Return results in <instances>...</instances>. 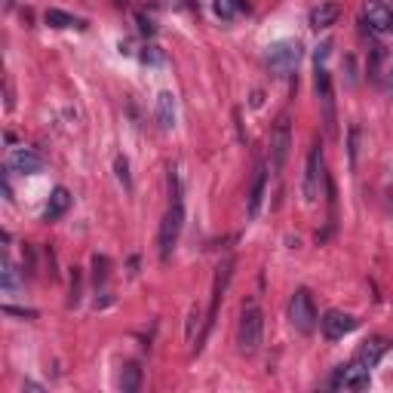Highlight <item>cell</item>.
I'll list each match as a JSON object with an SVG mask.
<instances>
[{
    "mask_svg": "<svg viewBox=\"0 0 393 393\" xmlns=\"http://www.w3.org/2000/svg\"><path fill=\"white\" fill-rule=\"evenodd\" d=\"M157 123H160V129H166V132L175 126V95L173 93L157 95Z\"/></svg>",
    "mask_w": 393,
    "mask_h": 393,
    "instance_id": "16",
    "label": "cell"
},
{
    "mask_svg": "<svg viewBox=\"0 0 393 393\" xmlns=\"http://www.w3.org/2000/svg\"><path fill=\"white\" fill-rule=\"evenodd\" d=\"M264 62H268L277 74L292 71L295 65L301 62V43L298 40H277V43H271L268 53H264Z\"/></svg>",
    "mask_w": 393,
    "mask_h": 393,
    "instance_id": "4",
    "label": "cell"
},
{
    "mask_svg": "<svg viewBox=\"0 0 393 393\" xmlns=\"http://www.w3.org/2000/svg\"><path fill=\"white\" fill-rule=\"evenodd\" d=\"M338 16H341V6L332 3V0H326V3H320V6H314V10H310V28H314V31L332 28L338 22Z\"/></svg>",
    "mask_w": 393,
    "mask_h": 393,
    "instance_id": "14",
    "label": "cell"
},
{
    "mask_svg": "<svg viewBox=\"0 0 393 393\" xmlns=\"http://www.w3.org/2000/svg\"><path fill=\"white\" fill-rule=\"evenodd\" d=\"M289 151H292V129H289V120L283 117L271 132V169L273 173H283Z\"/></svg>",
    "mask_w": 393,
    "mask_h": 393,
    "instance_id": "7",
    "label": "cell"
},
{
    "mask_svg": "<svg viewBox=\"0 0 393 393\" xmlns=\"http://www.w3.org/2000/svg\"><path fill=\"white\" fill-rule=\"evenodd\" d=\"M19 286H22L19 271L13 268V262L3 255V262H0V289H3V292H16Z\"/></svg>",
    "mask_w": 393,
    "mask_h": 393,
    "instance_id": "17",
    "label": "cell"
},
{
    "mask_svg": "<svg viewBox=\"0 0 393 393\" xmlns=\"http://www.w3.org/2000/svg\"><path fill=\"white\" fill-rule=\"evenodd\" d=\"M387 93L393 95V65H390V71H387Z\"/></svg>",
    "mask_w": 393,
    "mask_h": 393,
    "instance_id": "28",
    "label": "cell"
},
{
    "mask_svg": "<svg viewBox=\"0 0 393 393\" xmlns=\"http://www.w3.org/2000/svg\"><path fill=\"white\" fill-rule=\"evenodd\" d=\"M316 307H314V298H310L307 289H295L292 301H289V323L301 332V335H310L316 329Z\"/></svg>",
    "mask_w": 393,
    "mask_h": 393,
    "instance_id": "2",
    "label": "cell"
},
{
    "mask_svg": "<svg viewBox=\"0 0 393 393\" xmlns=\"http://www.w3.org/2000/svg\"><path fill=\"white\" fill-rule=\"evenodd\" d=\"M93 268H95V286L105 283V277H108V258L95 255V258H93Z\"/></svg>",
    "mask_w": 393,
    "mask_h": 393,
    "instance_id": "23",
    "label": "cell"
},
{
    "mask_svg": "<svg viewBox=\"0 0 393 393\" xmlns=\"http://www.w3.org/2000/svg\"><path fill=\"white\" fill-rule=\"evenodd\" d=\"M381 58H384V47H372V58H369V80H381Z\"/></svg>",
    "mask_w": 393,
    "mask_h": 393,
    "instance_id": "21",
    "label": "cell"
},
{
    "mask_svg": "<svg viewBox=\"0 0 393 393\" xmlns=\"http://www.w3.org/2000/svg\"><path fill=\"white\" fill-rule=\"evenodd\" d=\"M138 384H142V369H138V362H126L123 372H120V390L123 393H136Z\"/></svg>",
    "mask_w": 393,
    "mask_h": 393,
    "instance_id": "18",
    "label": "cell"
},
{
    "mask_svg": "<svg viewBox=\"0 0 393 393\" xmlns=\"http://www.w3.org/2000/svg\"><path fill=\"white\" fill-rule=\"evenodd\" d=\"M357 326H360L357 316L344 314V310H329V314H323V320H320V329H323V335L329 341H338V338L351 335Z\"/></svg>",
    "mask_w": 393,
    "mask_h": 393,
    "instance_id": "8",
    "label": "cell"
},
{
    "mask_svg": "<svg viewBox=\"0 0 393 393\" xmlns=\"http://www.w3.org/2000/svg\"><path fill=\"white\" fill-rule=\"evenodd\" d=\"M43 19H47L49 28H83V19L68 16V13H62V10H47Z\"/></svg>",
    "mask_w": 393,
    "mask_h": 393,
    "instance_id": "19",
    "label": "cell"
},
{
    "mask_svg": "<svg viewBox=\"0 0 393 393\" xmlns=\"http://www.w3.org/2000/svg\"><path fill=\"white\" fill-rule=\"evenodd\" d=\"M320 184H323V147L316 142L307 154V166H304V184H301L304 203H316L320 200Z\"/></svg>",
    "mask_w": 393,
    "mask_h": 393,
    "instance_id": "5",
    "label": "cell"
},
{
    "mask_svg": "<svg viewBox=\"0 0 393 393\" xmlns=\"http://www.w3.org/2000/svg\"><path fill=\"white\" fill-rule=\"evenodd\" d=\"M3 314H10V316H28V320L37 316L34 310H22V307H13V304H3Z\"/></svg>",
    "mask_w": 393,
    "mask_h": 393,
    "instance_id": "24",
    "label": "cell"
},
{
    "mask_svg": "<svg viewBox=\"0 0 393 393\" xmlns=\"http://www.w3.org/2000/svg\"><path fill=\"white\" fill-rule=\"evenodd\" d=\"M369 378H372V369L360 366V362L353 360V362H347V366L335 369V375L329 378V387H335V390H366Z\"/></svg>",
    "mask_w": 393,
    "mask_h": 393,
    "instance_id": "6",
    "label": "cell"
},
{
    "mask_svg": "<svg viewBox=\"0 0 393 393\" xmlns=\"http://www.w3.org/2000/svg\"><path fill=\"white\" fill-rule=\"evenodd\" d=\"M362 22H366L369 31H375V34L393 31V10L384 0H369V3L362 6Z\"/></svg>",
    "mask_w": 393,
    "mask_h": 393,
    "instance_id": "9",
    "label": "cell"
},
{
    "mask_svg": "<svg viewBox=\"0 0 393 393\" xmlns=\"http://www.w3.org/2000/svg\"><path fill=\"white\" fill-rule=\"evenodd\" d=\"M387 347H390V344H387L384 338H369L366 344H362L360 351H357V357H353V360H357L360 366H366V369H375L378 362H381L384 353H387Z\"/></svg>",
    "mask_w": 393,
    "mask_h": 393,
    "instance_id": "12",
    "label": "cell"
},
{
    "mask_svg": "<svg viewBox=\"0 0 393 393\" xmlns=\"http://www.w3.org/2000/svg\"><path fill=\"white\" fill-rule=\"evenodd\" d=\"M136 22H138V28H142V34H154V25H151V22H147V19L142 16V13H138V16H136Z\"/></svg>",
    "mask_w": 393,
    "mask_h": 393,
    "instance_id": "26",
    "label": "cell"
},
{
    "mask_svg": "<svg viewBox=\"0 0 393 393\" xmlns=\"http://www.w3.org/2000/svg\"><path fill=\"white\" fill-rule=\"evenodd\" d=\"M243 6H246L243 0H212V13H215V16H218L221 22H231L236 13L243 10Z\"/></svg>",
    "mask_w": 393,
    "mask_h": 393,
    "instance_id": "20",
    "label": "cell"
},
{
    "mask_svg": "<svg viewBox=\"0 0 393 393\" xmlns=\"http://www.w3.org/2000/svg\"><path fill=\"white\" fill-rule=\"evenodd\" d=\"M182 225H184V206L182 200H173V206L163 215V225H160V258L166 262L173 255L175 243H179V234H182Z\"/></svg>",
    "mask_w": 393,
    "mask_h": 393,
    "instance_id": "3",
    "label": "cell"
},
{
    "mask_svg": "<svg viewBox=\"0 0 393 393\" xmlns=\"http://www.w3.org/2000/svg\"><path fill=\"white\" fill-rule=\"evenodd\" d=\"M77 298H80V273H77V268H74V277H71V304H77Z\"/></svg>",
    "mask_w": 393,
    "mask_h": 393,
    "instance_id": "25",
    "label": "cell"
},
{
    "mask_svg": "<svg viewBox=\"0 0 393 393\" xmlns=\"http://www.w3.org/2000/svg\"><path fill=\"white\" fill-rule=\"evenodd\" d=\"M114 173H117V182L123 184L126 191L132 188V179H129V163H126V157H117L114 160Z\"/></svg>",
    "mask_w": 393,
    "mask_h": 393,
    "instance_id": "22",
    "label": "cell"
},
{
    "mask_svg": "<svg viewBox=\"0 0 393 393\" xmlns=\"http://www.w3.org/2000/svg\"><path fill=\"white\" fill-rule=\"evenodd\" d=\"M262 335H264V314L255 301L243 304L240 310V323H236V347L240 353H255L262 347Z\"/></svg>",
    "mask_w": 393,
    "mask_h": 393,
    "instance_id": "1",
    "label": "cell"
},
{
    "mask_svg": "<svg viewBox=\"0 0 393 393\" xmlns=\"http://www.w3.org/2000/svg\"><path fill=\"white\" fill-rule=\"evenodd\" d=\"M68 206H71V194L65 188H56L53 194H49V203H47V212H43V221L62 218V215L68 212Z\"/></svg>",
    "mask_w": 393,
    "mask_h": 393,
    "instance_id": "15",
    "label": "cell"
},
{
    "mask_svg": "<svg viewBox=\"0 0 393 393\" xmlns=\"http://www.w3.org/2000/svg\"><path fill=\"white\" fill-rule=\"evenodd\" d=\"M142 62H160V56L154 53V49H145V53H142Z\"/></svg>",
    "mask_w": 393,
    "mask_h": 393,
    "instance_id": "27",
    "label": "cell"
},
{
    "mask_svg": "<svg viewBox=\"0 0 393 393\" xmlns=\"http://www.w3.org/2000/svg\"><path fill=\"white\" fill-rule=\"evenodd\" d=\"M6 169L19 175H34L43 169V157L37 151H31V147H13L10 160H6Z\"/></svg>",
    "mask_w": 393,
    "mask_h": 393,
    "instance_id": "10",
    "label": "cell"
},
{
    "mask_svg": "<svg viewBox=\"0 0 393 393\" xmlns=\"http://www.w3.org/2000/svg\"><path fill=\"white\" fill-rule=\"evenodd\" d=\"M231 273H234V258H225L218 264V273H215V286H212V304H209V320H206V332L212 329V320L218 314V304H221V295H225L227 283H231Z\"/></svg>",
    "mask_w": 393,
    "mask_h": 393,
    "instance_id": "11",
    "label": "cell"
},
{
    "mask_svg": "<svg viewBox=\"0 0 393 393\" xmlns=\"http://www.w3.org/2000/svg\"><path fill=\"white\" fill-rule=\"evenodd\" d=\"M264 191H268V169L258 166L255 179H252V188H249V200H246V215H249V218H255L258 209H262Z\"/></svg>",
    "mask_w": 393,
    "mask_h": 393,
    "instance_id": "13",
    "label": "cell"
}]
</instances>
